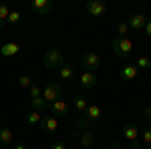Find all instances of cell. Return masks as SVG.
I'll return each instance as SVG.
<instances>
[{
  "label": "cell",
  "mask_w": 151,
  "mask_h": 149,
  "mask_svg": "<svg viewBox=\"0 0 151 149\" xmlns=\"http://www.w3.org/2000/svg\"><path fill=\"white\" fill-rule=\"evenodd\" d=\"M42 63L47 69H52V71H58L63 65H65V57L58 48H48L47 53L42 55Z\"/></svg>",
  "instance_id": "1"
},
{
  "label": "cell",
  "mask_w": 151,
  "mask_h": 149,
  "mask_svg": "<svg viewBox=\"0 0 151 149\" xmlns=\"http://www.w3.org/2000/svg\"><path fill=\"white\" fill-rule=\"evenodd\" d=\"M60 97H63V87H60V83H57V81L47 83V87L42 89V99L47 101V105H52L55 101H58Z\"/></svg>",
  "instance_id": "2"
},
{
  "label": "cell",
  "mask_w": 151,
  "mask_h": 149,
  "mask_svg": "<svg viewBox=\"0 0 151 149\" xmlns=\"http://www.w3.org/2000/svg\"><path fill=\"white\" fill-rule=\"evenodd\" d=\"M113 53L121 58L129 57V55L133 53V42H131L129 38H119V36H115V38H113Z\"/></svg>",
  "instance_id": "3"
},
{
  "label": "cell",
  "mask_w": 151,
  "mask_h": 149,
  "mask_svg": "<svg viewBox=\"0 0 151 149\" xmlns=\"http://www.w3.org/2000/svg\"><path fill=\"white\" fill-rule=\"evenodd\" d=\"M81 65L87 69V73H97V69L101 67V57H99L95 50H89V53H85Z\"/></svg>",
  "instance_id": "4"
},
{
  "label": "cell",
  "mask_w": 151,
  "mask_h": 149,
  "mask_svg": "<svg viewBox=\"0 0 151 149\" xmlns=\"http://www.w3.org/2000/svg\"><path fill=\"white\" fill-rule=\"evenodd\" d=\"M85 8H87V12L91 16H103L107 12V2L105 0H89Z\"/></svg>",
  "instance_id": "5"
},
{
  "label": "cell",
  "mask_w": 151,
  "mask_h": 149,
  "mask_svg": "<svg viewBox=\"0 0 151 149\" xmlns=\"http://www.w3.org/2000/svg\"><path fill=\"white\" fill-rule=\"evenodd\" d=\"M73 137H77L79 139V145L81 147H85V149H89V147H93L95 145V133H93V129L91 131H75L73 133Z\"/></svg>",
  "instance_id": "6"
},
{
  "label": "cell",
  "mask_w": 151,
  "mask_h": 149,
  "mask_svg": "<svg viewBox=\"0 0 151 149\" xmlns=\"http://www.w3.org/2000/svg\"><path fill=\"white\" fill-rule=\"evenodd\" d=\"M30 8H32V12H36L38 16H47L48 12L52 10V2H50V0H35V2L30 4Z\"/></svg>",
  "instance_id": "7"
},
{
  "label": "cell",
  "mask_w": 151,
  "mask_h": 149,
  "mask_svg": "<svg viewBox=\"0 0 151 149\" xmlns=\"http://www.w3.org/2000/svg\"><path fill=\"white\" fill-rule=\"evenodd\" d=\"M149 22V18L145 16V14H141V12H137V14H133V16H129V28H133V30H143L145 28V24Z\"/></svg>",
  "instance_id": "8"
},
{
  "label": "cell",
  "mask_w": 151,
  "mask_h": 149,
  "mask_svg": "<svg viewBox=\"0 0 151 149\" xmlns=\"http://www.w3.org/2000/svg\"><path fill=\"white\" fill-rule=\"evenodd\" d=\"M48 111H50L52 117H67L69 115V105L65 103L63 99H58V101H55V103L48 107Z\"/></svg>",
  "instance_id": "9"
},
{
  "label": "cell",
  "mask_w": 151,
  "mask_h": 149,
  "mask_svg": "<svg viewBox=\"0 0 151 149\" xmlns=\"http://www.w3.org/2000/svg\"><path fill=\"white\" fill-rule=\"evenodd\" d=\"M40 129H42L45 133H55V131L58 129V119H57V117H52V115L42 117V121H40Z\"/></svg>",
  "instance_id": "10"
},
{
  "label": "cell",
  "mask_w": 151,
  "mask_h": 149,
  "mask_svg": "<svg viewBox=\"0 0 151 149\" xmlns=\"http://www.w3.org/2000/svg\"><path fill=\"white\" fill-rule=\"evenodd\" d=\"M85 117L91 121V123H97V121H101V117H103V113H101V107L99 105H89L87 107V111H85Z\"/></svg>",
  "instance_id": "11"
},
{
  "label": "cell",
  "mask_w": 151,
  "mask_h": 149,
  "mask_svg": "<svg viewBox=\"0 0 151 149\" xmlns=\"http://www.w3.org/2000/svg\"><path fill=\"white\" fill-rule=\"evenodd\" d=\"M123 137L127 139V141H137L139 139V129H137V125L127 123V125L123 127Z\"/></svg>",
  "instance_id": "12"
},
{
  "label": "cell",
  "mask_w": 151,
  "mask_h": 149,
  "mask_svg": "<svg viewBox=\"0 0 151 149\" xmlns=\"http://www.w3.org/2000/svg\"><path fill=\"white\" fill-rule=\"evenodd\" d=\"M81 87L83 89H93V87H97V75L95 73H83L81 75Z\"/></svg>",
  "instance_id": "13"
},
{
  "label": "cell",
  "mask_w": 151,
  "mask_h": 149,
  "mask_svg": "<svg viewBox=\"0 0 151 149\" xmlns=\"http://www.w3.org/2000/svg\"><path fill=\"white\" fill-rule=\"evenodd\" d=\"M57 75H58V79H60V81H70L73 77H75V67L65 63V65L57 71Z\"/></svg>",
  "instance_id": "14"
},
{
  "label": "cell",
  "mask_w": 151,
  "mask_h": 149,
  "mask_svg": "<svg viewBox=\"0 0 151 149\" xmlns=\"http://www.w3.org/2000/svg\"><path fill=\"white\" fill-rule=\"evenodd\" d=\"M18 53H20V45H16V42H6V45H2V48H0V55L2 57H14Z\"/></svg>",
  "instance_id": "15"
},
{
  "label": "cell",
  "mask_w": 151,
  "mask_h": 149,
  "mask_svg": "<svg viewBox=\"0 0 151 149\" xmlns=\"http://www.w3.org/2000/svg\"><path fill=\"white\" fill-rule=\"evenodd\" d=\"M137 67L135 65H125L123 69L119 71V75H121V79H125V81H133L135 77H137Z\"/></svg>",
  "instance_id": "16"
},
{
  "label": "cell",
  "mask_w": 151,
  "mask_h": 149,
  "mask_svg": "<svg viewBox=\"0 0 151 149\" xmlns=\"http://www.w3.org/2000/svg\"><path fill=\"white\" fill-rule=\"evenodd\" d=\"M12 143H14L12 129H8V127H2V129H0V145H12Z\"/></svg>",
  "instance_id": "17"
},
{
  "label": "cell",
  "mask_w": 151,
  "mask_h": 149,
  "mask_svg": "<svg viewBox=\"0 0 151 149\" xmlns=\"http://www.w3.org/2000/svg\"><path fill=\"white\" fill-rule=\"evenodd\" d=\"M30 107H32V111H38V113H42V111H47V109H48L47 101H45L42 97H36V99H30Z\"/></svg>",
  "instance_id": "18"
},
{
  "label": "cell",
  "mask_w": 151,
  "mask_h": 149,
  "mask_svg": "<svg viewBox=\"0 0 151 149\" xmlns=\"http://www.w3.org/2000/svg\"><path fill=\"white\" fill-rule=\"evenodd\" d=\"M24 121H26L28 125H40V121H42V113H38V111H30V113H26Z\"/></svg>",
  "instance_id": "19"
},
{
  "label": "cell",
  "mask_w": 151,
  "mask_h": 149,
  "mask_svg": "<svg viewBox=\"0 0 151 149\" xmlns=\"http://www.w3.org/2000/svg\"><path fill=\"white\" fill-rule=\"evenodd\" d=\"M75 127H77V131H79V133H81V131H91L93 123H91V121H89V119H87V117L83 115V117H79V119H77Z\"/></svg>",
  "instance_id": "20"
},
{
  "label": "cell",
  "mask_w": 151,
  "mask_h": 149,
  "mask_svg": "<svg viewBox=\"0 0 151 149\" xmlns=\"http://www.w3.org/2000/svg\"><path fill=\"white\" fill-rule=\"evenodd\" d=\"M8 14H10V8L4 4V2H0V30L6 26V20H8Z\"/></svg>",
  "instance_id": "21"
},
{
  "label": "cell",
  "mask_w": 151,
  "mask_h": 149,
  "mask_svg": "<svg viewBox=\"0 0 151 149\" xmlns=\"http://www.w3.org/2000/svg\"><path fill=\"white\" fill-rule=\"evenodd\" d=\"M73 107H75L79 113H85V111H87V107H89V103H87V99H85V97H81V95H79V97H75Z\"/></svg>",
  "instance_id": "22"
},
{
  "label": "cell",
  "mask_w": 151,
  "mask_h": 149,
  "mask_svg": "<svg viewBox=\"0 0 151 149\" xmlns=\"http://www.w3.org/2000/svg\"><path fill=\"white\" fill-rule=\"evenodd\" d=\"M127 32H129V24L127 22L117 24V36H119V38H127Z\"/></svg>",
  "instance_id": "23"
},
{
  "label": "cell",
  "mask_w": 151,
  "mask_h": 149,
  "mask_svg": "<svg viewBox=\"0 0 151 149\" xmlns=\"http://www.w3.org/2000/svg\"><path fill=\"white\" fill-rule=\"evenodd\" d=\"M30 85H32V77H30V75H20V77H18V87L28 89Z\"/></svg>",
  "instance_id": "24"
},
{
  "label": "cell",
  "mask_w": 151,
  "mask_h": 149,
  "mask_svg": "<svg viewBox=\"0 0 151 149\" xmlns=\"http://www.w3.org/2000/svg\"><path fill=\"white\" fill-rule=\"evenodd\" d=\"M20 18H22V14L18 10H10V14H8V20H6V24H18L20 22Z\"/></svg>",
  "instance_id": "25"
},
{
  "label": "cell",
  "mask_w": 151,
  "mask_h": 149,
  "mask_svg": "<svg viewBox=\"0 0 151 149\" xmlns=\"http://www.w3.org/2000/svg\"><path fill=\"white\" fill-rule=\"evenodd\" d=\"M28 93H30V99H36V97H42V89L36 85V83H32L30 87H28Z\"/></svg>",
  "instance_id": "26"
},
{
  "label": "cell",
  "mask_w": 151,
  "mask_h": 149,
  "mask_svg": "<svg viewBox=\"0 0 151 149\" xmlns=\"http://www.w3.org/2000/svg\"><path fill=\"white\" fill-rule=\"evenodd\" d=\"M135 67H137V69H151V58L139 57V58H137V63H135Z\"/></svg>",
  "instance_id": "27"
},
{
  "label": "cell",
  "mask_w": 151,
  "mask_h": 149,
  "mask_svg": "<svg viewBox=\"0 0 151 149\" xmlns=\"http://www.w3.org/2000/svg\"><path fill=\"white\" fill-rule=\"evenodd\" d=\"M141 143H143V145H151V127L141 133Z\"/></svg>",
  "instance_id": "28"
},
{
  "label": "cell",
  "mask_w": 151,
  "mask_h": 149,
  "mask_svg": "<svg viewBox=\"0 0 151 149\" xmlns=\"http://www.w3.org/2000/svg\"><path fill=\"white\" fill-rule=\"evenodd\" d=\"M143 117H145L147 121H151V105H145V107H143Z\"/></svg>",
  "instance_id": "29"
},
{
  "label": "cell",
  "mask_w": 151,
  "mask_h": 149,
  "mask_svg": "<svg viewBox=\"0 0 151 149\" xmlns=\"http://www.w3.org/2000/svg\"><path fill=\"white\" fill-rule=\"evenodd\" d=\"M50 149H67V145H65L63 141H57V143H52V145H50Z\"/></svg>",
  "instance_id": "30"
},
{
  "label": "cell",
  "mask_w": 151,
  "mask_h": 149,
  "mask_svg": "<svg viewBox=\"0 0 151 149\" xmlns=\"http://www.w3.org/2000/svg\"><path fill=\"white\" fill-rule=\"evenodd\" d=\"M129 149H141L139 139H137V141H129Z\"/></svg>",
  "instance_id": "31"
},
{
  "label": "cell",
  "mask_w": 151,
  "mask_h": 149,
  "mask_svg": "<svg viewBox=\"0 0 151 149\" xmlns=\"http://www.w3.org/2000/svg\"><path fill=\"white\" fill-rule=\"evenodd\" d=\"M10 149H26V145H24V143H12Z\"/></svg>",
  "instance_id": "32"
},
{
  "label": "cell",
  "mask_w": 151,
  "mask_h": 149,
  "mask_svg": "<svg viewBox=\"0 0 151 149\" xmlns=\"http://www.w3.org/2000/svg\"><path fill=\"white\" fill-rule=\"evenodd\" d=\"M145 32H147V35L151 36V20H149V22H147V24H145Z\"/></svg>",
  "instance_id": "33"
},
{
  "label": "cell",
  "mask_w": 151,
  "mask_h": 149,
  "mask_svg": "<svg viewBox=\"0 0 151 149\" xmlns=\"http://www.w3.org/2000/svg\"><path fill=\"white\" fill-rule=\"evenodd\" d=\"M109 149H119V143H113V145H111Z\"/></svg>",
  "instance_id": "34"
},
{
  "label": "cell",
  "mask_w": 151,
  "mask_h": 149,
  "mask_svg": "<svg viewBox=\"0 0 151 149\" xmlns=\"http://www.w3.org/2000/svg\"><path fill=\"white\" fill-rule=\"evenodd\" d=\"M149 149H151V145H149Z\"/></svg>",
  "instance_id": "35"
}]
</instances>
